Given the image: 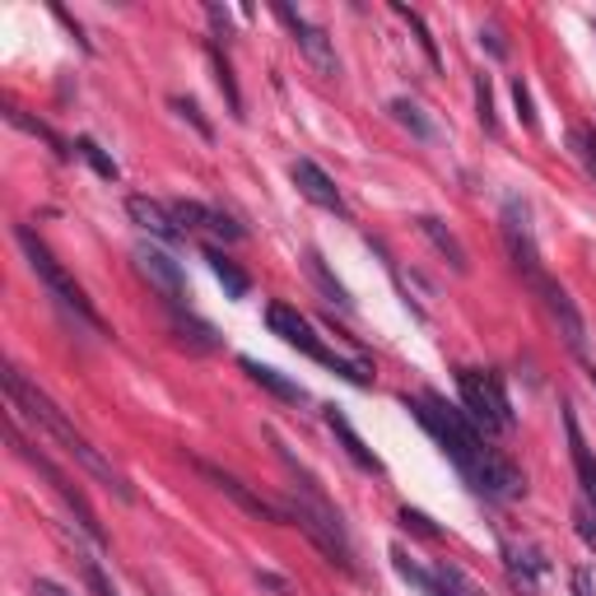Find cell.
Wrapping results in <instances>:
<instances>
[{"label":"cell","mask_w":596,"mask_h":596,"mask_svg":"<svg viewBox=\"0 0 596 596\" xmlns=\"http://www.w3.org/2000/svg\"><path fill=\"white\" fill-rule=\"evenodd\" d=\"M173 108H178V112H182V117H186V122H192V127H196V131H201V135H205V140H210V135H214V127H210V122H205V117H201V108H196V103H192V99H173Z\"/></svg>","instance_id":"d6a6232c"},{"label":"cell","mask_w":596,"mask_h":596,"mask_svg":"<svg viewBox=\"0 0 596 596\" xmlns=\"http://www.w3.org/2000/svg\"><path fill=\"white\" fill-rule=\"evenodd\" d=\"M266 326L275 331V336H280L284 345H294L299 354H307L313 364H322V368H331L336 377H345L350 387H373L368 364H350V360H341V354L317 336L313 322H307V317L299 313V307H290V303H271V307H266Z\"/></svg>","instance_id":"5b68a950"},{"label":"cell","mask_w":596,"mask_h":596,"mask_svg":"<svg viewBox=\"0 0 596 596\" xmlns=\"http://www.w3.org/2000/svg\"><path fill=\"white\" fill-rule=\"evenodd\" d=\"M532 290H536V299H541V307L550 313V322H555V331H559V341L568 345L583 360V368L592 364V354H587V322H583V313H578V303L568 299V290L559 280H550V271L545 275H536L532 280Z\"/></svg>","instance_id":"ba28073f"},{"label":"cell","mask_w":596,"mask_h":596,"mask_svg":"<svg viewBox=\"0 0 596 596\" xmlns=\"http://www.w3.org/2000/svg\"><path fill=\"white\" fill-rule=\"evenodd\" d=\"M392 14L396 19H405V23H411V33H415V42H420V52L428 57V65H434V70H443V57H438V42L434 38H428V23L411 10V6H401V0H392Z\"/></svg>","instance_id":"603a6c76"},{"label":"cell","mask_w":596,"mask_h":596,"mask_svg":"<svg viewBox=\"0 0 596 596\" xmlns=\"http://www.w3.org/2000/svg\"><path fill=\"white\" fill-rule=\"evenodd\" d=\"M564 428H568V447H574V466H578V481H583V498L596 508V452L587 447L574 411H564Z\"/></svg>","instance_id":"e0dca14e"},{"label":"cell","mask_w":596,"mask_h":596,"mask_svg":"<svg viewBox=\"0 0 596 596\" xmlns=\"http://www.w3.org/2000/svg\"><path fill=\"white\" fill-rule=\"evenodd\" d=\"M201 475H205V481L214 485V489H220V494H229L233 498V504L238 508H243V513H252V517H261V522H275V527H284V522H290V517H284V504H271V498L266 494H256V489H248L243 481H238V475L233 471H224V466H214V462H192Z\"/></svg>","instance_id":"8fae6325"},{"label":"cell","mask_w":596,"mask_h":596,"mask_svg":"<svg viewBox=\"0 0 596 596\" xmlns=\"http://www.w3.org/2000/svg\"><path fill=\"white\" fill-rule=\"evenodd\" d=\"M256 583H261V587H271V592H280V596H294V587L284 583V578H275V574H256Z\"/></svg>","instance_id":"74e56055"},{"label":"cell","mask_w":596,"mask_h":596,"mask_svg":"<svg viewBox=\"0 0 596 596\" xmlns=\"http://www.w3.org/2000/svg\"><path fill=\"white\" fill-rule=\"evenodd\" d=\"M475 108H481V127L494 131V93H489V75H475Z\"/></svg>","instance_id":"1f68e13d"},{"label":"cell","mask_w":596,"mask_h":596,"mask_svg":"<svg viewBox=\"0 0 596 596\" xmlns=\"http://www.w3.org/2000/svg\"><path fill=\"white\" fill-rule=\"evenodd\" d=\"M205 19L214 23V33L229 38V10H220V6H205Z\"/></svg>","instance_id":"8d00e7d4"},{"label":"cell","mask_w":596,"mask_h":596,"mask_svg":"<svg viewBox=\"0 0 596 596\" xmlns=\"http://www.w3.org/2000/svg\"><path fill=\"white\" fill-rule=\"evenodd\" d=\"M75 154H80V159H84V163H89V169L99 173V178H108V182L122 178V169H117V159H112V154H108V150H103L93 135H80V140H75Z\"/></svg>","instance_id":"7402d4cb"},{"label":"cell","mask_w":596,"mask_h":596,"mask_svg":"<svg viewBox=\"0 0 596 596\" xmlns=\"http://www.w3.org/2000/svg\"><path fill=\"white\" fill-rule=\"evenodd\" d=\"M578 536H583L587 545H596V527H592V513H578Z\"/></svg>","instance_id":"ab89813d"},{"label":"cell","mask_w":596,"mask_h":596,"mask_svg":"<svg viewBox=\"0 0 596 596\" xmlns=\"http://www.w3.org/2000/svg\"><path fill=\"white\" fill-rule=\"evenodd\" d=\"M392 568H396V574L405 578V583H411V587H420L424 596H434V568H420L411 555H405L401 550V545H396V550H392Z\"/></svg>","instance_id":"4316f807"},{"label":"cell","mask_w":596,"mask_h":596,"mask_svg":"<svg viewBox=\"0 0 596 596\" xmlns=\"http://www.w3.org/2000/svg\"><path fill=\"white\" fill-rule=\"evenodd\" d=\"M392 117L396 122L411 131L415 140H434V127L424 122V112H420V103H411V99H392Z\"/></svg>","instance_id":"83f0119b"},{"label":"cell","mask_w":596,"mask_h":596,"mask_svg":"<svg viewBox=\"0 0 596 596\" xmlns=\"http://www.w3.org/2000/svg\"><path fill=\"white\" fill-rule=\"evenodd\" d=\"M10 443H14V452H19V457L23 462H29L33 471H42L47 475V485H52L57 494H61V504L70 508V517H75V527L93 541V545H108V532H103V522H99V513H93V504H89V498H84V489L80 485H70L65 481V475L52 466V457H42V452L29 443V438H23L19 434V420H10Z\"/></svg>","instance_id":"52a82bcc"},{"label":"cell","mask_w":596,"mask_h":596,"mask_svg":"<svg viewBox=\"0 0 596 596\" xmlns=\"http://www.w3.org/2000/svg\"><path fill=\"white\" fill-rule=\"evenodd\" d=\"M127 214H131V220L145 229L150 238H159V243H178V238H182V224L173 220V205H163V201H154V196H131V201H127Z\"/></svg>","instance_id":"9a60e30c"},{"label":"cell","mask_w":596,"mask_h":596,"mask_svg":"<svg viewBox=\"0 0 596 596\" xmlns=\"http://www.w3.org/2000/svg\"><path fill=\"white\" fill-rule=\"evenodd\" d=\"M275 452H280V462L290 466V475H294V498L284 504V517L294 522V527L317 545V550L336 564V568H345V574H354V545H350V532H345V522H341V513L331 508V498L322 494V485L313 481V471H307L290 447H284L280 438H275Z\"/></svg>","instance_id":"3957f363"},{"label":"cell","mask_w":596,"mask_h":596,"mask_svg":"<svg viewBox=\"0 0 596 596\" xmlns=\"http://www.w3.org/2000/svg\"><path fill=\"white\" fill-rule=\"evenodd\" d=\"M205 261H210L214 280L224 284V294H229V299H248V294H252V280H248V271H238L233 261L224 256V248H205Z\"/></svg>","instance_id":"ffe728a7"},{"label":"cell","mask_w":596,"mask_h":596,"mask_svg":"<svg viewBox=\"0 0 596 596\" xmlns=\"http://www.w3.org/2000/svg\"><path fill=\"white\" fill-rule=\"evenodd\" d=\"M290 178H294V186H299V196H303V201H313L317 210H331V214H345L341 186L326 178L322 163H313V159H294V163H290Z\"/></svg>","instance_id":"7c38bea8"},{"label":"cell","mask_w":596,"mask_h":596,"mask_svg":"<svg viewBox=\"0 0 596 596\" xmlns=\"http://www.w3.org/2000/svg\"><path fill=\"white\" fill-rule=\"evenodd\" d=\"M29 596H70L61 583H52V578H33V587H29Z\"/></svg>","instance_id":"d590c367"},{"label":"cell","mask_w":596,"mask_h":596,"mask_svg":"<svg viewBox=\"0 0 596 596\" xmlns=\"http://www.w3.org/2000/svg\"><path fill=\"white\" fill-rule=\"evenodd\" d=\"M326 428L336 434V443L345 447V457H350L354 466H360L364 475H383V457H377V452H373L360 434H354V424L341 415V405H326Z\"/></svg>","instance_id":"5bb4252c"},{"label":"cell","mask_w":596,"mask_h":596,"mask_svg":"<svg viewBox=\"0 0 596 596\" xmlns=\"http://www.w3.org/2000/svg\"><path fill=\"white\" fill-rule=\"evenodd\" d=\"M275 19L284 23V29L294 33V42H299V52L313 61V70L317 75H341V57H336V47H331V38H326V29H317L313 19H303L299 10H290V6H275Z\"/></svg>","instance_id":"30bf717a"},{"label":"cell","mask_w":596,"mask_h":596,"mask_svg":"<svg viewBox=\"0 0 596 596\" xmlns=\"http://www.w3.org/2000/svg\"><path fill=\"white\" fill-rule=\"evenodd\" d=\"M173 220L182 224V233H210V238H224V243L243 238V229H238L224 210L201 205V201H173Z\"/></svg>","instance_id":"4fadbf2b"},{"label":"cell","mask_w":596,"mask_h":596,"mask_svg":"<svg viewBox=\"0 0 596 596\" xmlns=\"http://www.w3.org/2000/svg\"><path fill=\"white\" fill-rule=\"evenodd\" d=\"M14 243H19L23 261H29V271L42 280V290L52 294V303L61 307V313H65V317H75V322H80V326H89V331H99V336H108V322L99 317V307L89 303V294L75 284V275H70V271L61 266V261L52 256V248H47L42 238H38L33 229H23V224L14 229Z\"/></svg>","instance_id":"277c9868"},{"label":"cell","mask_w":596,"mask_h":596,"mask_svg":"<svg viewBox=\"0 0 596 596\" xmlns=\"http://www.w3.org/2000/svg\"><path fill=\"white\" fill-rule=\"evenodd\" d=\"M210 65H214V80H220V89H224V99H229V112H233V117H243V93H238V80H233V65H229V57L220 52V47H210Z\"/></svg>","instance_id":"484cf974"},{"label":"cell","mask_w":596,"mask_h":596,"mask_svg":"<svg viewBox=\"0 0 596 596\" xmlns=\"http://www.w3.org/2000/svg\"><path fill=\"white\" fill-rule=\"evenodd\" d=\"M401 522H405V527H415L420 536H428V541H438V527H434V522H428L424 513H415V508H401Z\"/></svg>","instance_id":"e575fe53"},{"label":"cell","mask_w":596,"mask_h":596,"mask_svg":"<svg viewBox=\"0 0 596 596\" xmlns=\"http://www.w3.org/2000/svg\"><path fill=\"white\" fill-rule=\"evenodd\" d=\"M504 564H508V578L522 596H536V568H545V559H532V564H522V555L513 550V545H504Z\"/></svg>","instance_id":"d4e9b609"},{"label":"cell","mask_w":596,"mask_h":596,"mask_svg":"<svg viewBox=\"0 0 596 596\" xmlns=\"http://www.w3.org/2000/svg\"><path fill=\"white\" fill-rule=\"evenodd\" d=\"M135 271L150 280V290H154L163 303H169V307H186V299H192V294H186L182 266H178V261L163 252V248H154V243H140V248H135Z\"/></svg>","instance_id":"9c48e42d"},{"label":"cell","mask_w":596,"mask_h":596,"mask_svg":"<svg viewBox=\"0 0 596 596\" xmlns=\"http://www.w3.org/2000/svg\"><path fill=\"white\" fill-rule=\"evenodd\" d=\"M420 233H424L428 243H434V248L447 256V266L457 271V275H466V271H471V261H466V248H462V238L452 233V229L438 220V214H420Z\"/></svg>","instance_id":"ac0fdd59"},{"label":"cell","mask_w":596,"mask_h":596,"mask_svg":"<svg viewBox=\"0 0 596 596\" xmlns=\"http://www.w3.org/2000/svg\"><path fill=\"white\" fill-rule=\"evenodd\" d=\"M574 592H578V596H596V592H592V574H587V568H578V574H574Z\"/></svg>","instance_id":"60d3db41"},{"label":"cell","mask_w":596,"mask_h":596,"mask_svg":"<svg viewBox=\"0 0 596 596\" xmlns=\"http://www.w3.org/2000/svg\"><path fill=\"white\" fill-rule=\"evenodd\" d=\"M568 145H574V159L587 169V178L596 182V131L592 127H574L568 131Z\"/></svg>","instance_id":"f546056e"},{"label":"cell","mask_w":596,"mask_h":596,"mask_svg":"<svg viewBox=\"0 0 596 596\" xmlns=\"http://www.w3.org/2000/svg\"><path fill=\"white\" fill-rule=\"evenodd\" d=\"M6 117H10V122H14L19 131H29V135H38V140H47V145H52V150H57L61 159L70 154V150H65V140H61V135H57L52 127H42V122H33V117H23V112H19L14 103H6Z\"/></svg>","instance_id":"f1b7e54d"},{"label":"cell","mask_w":596,"mask_h":596,"mask_svg":"<svg viewBox=\"0 0 596 596\" xmlns=\"http://www.w3.org/2000/svg\"><path fill=\"white\" fill-rule=\"evenodd\" d=\"M513 103H517V117L527 122L532 131H536V112H532V93H527V84L522 80H513Z\"/></svg>","instance_id":"836d02e7"},{"label":"cell","mask_w":596,"mask_h":596,"mask_svg":"<svg viewBox=\"0 0 596 596\" xmlns=\"http://www.w3.org/2000/svg\"><path fill=\"white\" fill-rule=\"evenodd\" d=\"M238 364H243V373L252 377L256 387H266V392H271L275 401H290V405H303V401H307V392H303L299 383H290V377H284L280 368H271V364L252 360V354H243V360H238Z\"/></svg>","instance_id":"2e32d148"},{"label":"cell","mask_w":596,"mask_h":596,"mask_svg":"<svg viewBox=\"0 0 596 596\" xmlns=\"http://www.w3.org/2000/svg\"><path fill=\"white\" fill-rule=\"evenodd\" d=\"M434 596H485V587L475 583L466 568L438 559V564H434Z\"/></svg>","instance_id":"d6986e66"},{"label":"cell","mask_w":596,"mask_h":596,"mask_svg":"<svg viewBox=\"0 0 596 596\" xmlns=\"http://www.w3.org/2000/svg\"><path fill=\"white\" fill-rule=\"evenodd\" d=\"M6 396H10V411H14V420H29L33 428H42L47 438H57L65 457H75V462H80V466L93 475V481L108 485L117 498H127V504H135V485H131L127 475L117 471V466L103 457V452H99V447H93V443L80 434L75 424L65 420L61 405H57L52 396H47L38 383H29V377H23L14 364H6Z\"/></svg>","instance_id":"7a4b0ae2"},{"label":"cell","mask_w":596,"mask_h":596,"mask_svg":"<svg viewBox=\"0 0 596 596\" xmlns=\"http://www.w3.org/2000/svg\"><path fill=\"white\" fill-rule=\"evenodd\" d=\"M303 266H307V275H313V280L322 284V294H326L331 303H341V307H345V313H350V307H354V299L345 294V284H341L336 275H331V271L322 266V256H317V252H307V256H303Z\"/></svg>","instance_id":"cb8c5ba5"},{"label":"cell","mask_w":596,"mask_h":596,"mask_svg":"<svg viewBox=\"0 0 596 596\" xmlns=\"http://www.w3.org/2000/svg\"><path fill=\"white\" fill-rule=\"evenodd\" d=\"M401 405L428 428V434H434V443L452 457V466L466 475V485H471L475 494L498 498V504H508V498L527 494V475H522L498 447L485 443V434L466 420V411L447 405L438 392H420V396L405 392Z\"/></svg>","instance_id":"6da1fadb"},{"label":"cell","mask_w":596,"mask_h":596,"mask_svg":"<svg viewBox=\"0 0 596 596\" xmlns=\"http://www.w3.org/2000/svg\"><path fill=\"white\" fill-rule=\"evenodd\" d=\"M481 42H489V52H494V57H504V52H508V47H504V38H498L494 29H481Z\"/></svg>","instance_id":"f35d334b"},{"label":"cell","mask_w":596,"mask_h":596,"mask_svg":"<svg viewBox=\"0 0 596 596\" xmlns=\"http://www.w3.org/2000/svg\"><path fill=\"white\" fill-rule=\"evenodd\" d=\"M75 559H80V568H84V583H89V592H93V596H117V587H112V578L103 574V564H99V559L84 555V550H80Z\"/></svg>","instance_id":"4dcf8cb0"},{"label":"cell","mask_w":596,"mask_h":596,"mask_svg":"<svg viewBox=\"0 0 596 596\" xmlns=\"http://www.w3.org/2000/svg\"><path fill=\"white\" fill-rule=\"evenodd\" d=\"M173 331H178V341L182 345H192V350H201V354H210V350H220V336L201 322V317H192L186 307H173Z\"/></svg>","instance_id":"44dd1931"},{"label":"cell","mask_w":596,"mask_h":596,"mask_svg":"<svg viewBox=\"0 0 596 596\" xmlns=\"http://www.w3.org/2000/svg\"><path fill=\"white\" fill-rule=\"evenodd\" d=\"M457 396H462L466 420L481 428V434H508L517 424L513 401L504 392V377L494 368H457Z\"/></svg>","instance_id":"8992f818"}]
</instances>
